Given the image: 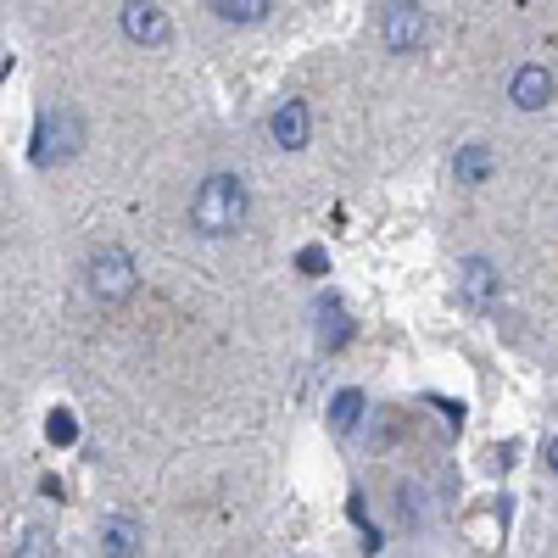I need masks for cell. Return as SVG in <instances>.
Instances as JSON below:
<instances>
[{
	"label": "cell",
	"mask_w": 558,
	"mask_h": 558,
	"mask_svg": "<svg viewBox=\"0 0 558 558\" xmlns=\"http://www.w3.org/2000/svg\"><path fill=\"white\" fill-rule=\"evenodd\" d=\"M241 223H246V184L235 173H213L191 202V229L207 241H229Z\"/></svg>",
	"instance_id": "1"
},
{
	"label": "cell",
	"mask_w": 558,
	"mask_h": 558,
	"mask_svg": "<svg viewBox=\"0 0 558 558\" xmlns=\"http://www.w3.org/2000/svg\"><path fill=\"white\" fill-rule=\"evenodd\" d=\"M134 286H140V274H134V257L123 246H101L96 257H89V296L96 302L118 307V302L134 296Z\"/></svg>",
	"instance_id": "2"
},
{
	"label": "cell",
	"mask_w": 558,
	"mask_h": 558,
	"mask_svg": "<svg viewBox=\"0 0 558 558\" xmlns=\"http://www.w3.org/2000/svg\"><path fill=\"white\" fill-rule=\"evenodd\" d=\"M78 146H84L78 112H57V118H45L39 134H34V162H39V168H45V162H62V157H73Z\"/></svg>",
	"instance_id": "3"
},
{
	"label": "cell",
	"mask_w": 558,
	"mask_h": 558,
	"mask_svg": "<svg viewBox=\"0 0 558 558\" xmlns=\"http://www.w3.org/2000/svg\"><path fill=\"white\" fill-rule=\"evenodd\" d=\"M123 34L134 45H151V51H162V45L173 39V23L162 17V7H151V0H129L123 7Z\"/></svg>",
	"instance_id": "4"
},
{
	"label": "cell",
	"mask_w": 558,
	"mask_h": 558,
	"mask_svg": "<svg viewBox=\"0 0 558 558\" xmlns=\"http://www.w3.org/2000/svg\"><path fill=\"white\" fill-rule=\"evenodd\" d=\"M386 45L397 57H413L418 45H425V12H418L413 0H397V7L386 12Z\"/></svg>",
	"instance_id": "5"
},
{
	"label": "cell",
	"mask_w": 558,
	"mask_h": 558,
	"mask_svg": "<svg viewBox=\"0 0 558 558\" xmlns=\"http://www.w3.org/2000/svg\"><path fill=\"white\" fill-rule=\"evenodd\" d=\"M268 134L279 151H302L307 134H313V118H307V101H279L274 118H268Z\"/></svg>",
	"instance_id": "6"
},
{
	"label": "cell",
	"mask_w": 558,
	"mask_h": 558,
	"mask_svg": "<svg viewBox=\"0 0 558 558\" xmlns=\"http://www.w3.org/2000/svg\"><path fill=\"white\" fill-rule=\"evenodd\" d=\"M508 101H514L520 112H542V107L553 101V73L536 68V62H525V68L514 73V84H508Z\"/></svg>",
	"instance_id": "7"
},
{
	"label": "cell",
	"mask_w": 558,
	"mask_h": 558,
	"mask_svg": "<svg viewBox=\"0 0 558 558\" xmlns=\"http://www.w3.org/2000/svg\"><path fill=\"white\" fill-rule=\"evenodd\" d=\"M458 291H463V302H470L475 313H486L492 296H497V268L486 257H470V263L458 268Z\"/></svg>",
	"instance_id": "8"
},
{
	"label": "cell",
	"mask_w": 558,
	"mask_h": 558,
	"mask_svg": "<svg viewBox=\"0 0 558 558\" xmlns=\"http://www.w3.org/2000/svg\"><path fill=\"white\" fill-rule=\"evenodd\" d=\"M101 547L107 553H140V547H146V531H140L134 520H101Z\"/></svg>",
	"instance_id": "9"
},
{
	"label": "cell",
	"mask_w": 558,
	"mask_h": 558,
	"mask_svg": "<svg viewBox=\"0 0 558 558\" xmlns=\"http://www.w3.org/2000/svg\"><path fill=\"white\" fill-rule=\"evenodd\" d=\"M207 7H213L223 23H241V28H252V23H263V17H268L274 0H207Z\"/></svg>",
	"instance_id": "10"
},
{
	"label": "cell",
	"mask_w": 558,
	"mask_h": 558,
	"mask_svg": "<svg viewBox=\"0 0 558 558\" xmlns=\"http://www.w3.org/2000/svg\"><path fill=\"white\" fill-rule=\"evenodd\" d=\"M452 173H458V184H486L492 179V151L486 146H463L458 162H452Z\"/></svg>",
	"instance_id": "11"
},
{
	"label": "cell",
	"mask_w": 558,
	"mask_h": 558,
	"mask_svg": "<svg viewBox=\"0 0 558 558\" xmlns=\"http://www.w3.org/2000/svg\"><path fill=\"white\" fill-rule=\"evenodd\" d=\"M357 418H363V391H341V397L330 402V425L347 436V430H357Z\"/></svg>",
	"instance_id": "12"
},
{
	"label": "cell",
	"mask_w": 558,
	"mask_h": 558,
	"mask_svg": "<svg viewBox=\"0 0 558 558\" xmlns=\"http://www.w3.org/2000/svg\"><path fill=\"white\" fill-rule=\"evenodd\" d=\"M45 430H51V441H62V447H68V441L78 436V425H73L68 413H51V425H45Z\"/></svg>",
	"instance_id": "13"
},
{
	"label": "cell",
	"mask_w": 558,
	"mask_h": 558,
	"mask_svg": "<svg viewBox=\"0 0 558 558\" xmlns=\"http://www.w3.org/2000/svg\"><path fill=\"white\" fill-rule=\"evenodd\" d=\"M296 263H302V274H324V268H330V257H324L318 246H307V252H302Z\"/></svg>",
	"instance_id": "14"
},
{
	"label": "cell",
	"mask_w": 558,
	"mask_h": 558,
	"mask_svg": "<svg viewBox=\"0 0 558 558\" xmlns=\"http://www.w3.org/2000/svg\"><path fill=\"white\" fill-rule=\"evenodd\" d=\"M23 553H51V547H45V531H28V542H23Z\"/></svg>",
	"instance_id": "15"
},
{
	"label": "cell",
	"mask_w": 558,
	"mask_h": 558,
	"mask_svg": "<svg viewBox=\"0 0 558 558\" xmlns=\"http://www.w3.org/2000/svg\"><path fill=\"white\" fill-rule=\"evenodd\" d=\"M547 470H553V475H558V436H553V441H547Z\"/></svg>",
	"instance_id": "16"
}]
</instances>
